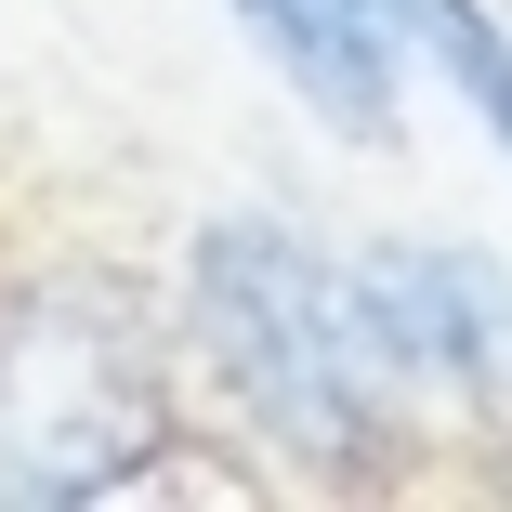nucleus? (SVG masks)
<instances>
[{
	"label": "nucleus",
	"mask_w": 512,
	"mask_h": 512,
	"mask_svg": "<svg viewBox=\"0 0 512 512\" xmlns=\"http://www.w3.org/2000/svg\"><path fill=\"white\" fill-rule=\"evenodd\" d=\"M237 14L263 27V53L289 66V92H316L342 132L381 119L394 79H381V27H368V0H237Z\"/></svg>",
	"instance_id": "nucleus-4"
},
{
	"label": "nucleus",
	"mask_w": 512,
	"mask_h": 512,
	"mask_svg": "<svg viewBox=\"0 0 512 512\" xmlns=\"http://www.w3.org/2000/svg\"><path fill=\"white\" fill-rule=\"evenodd\" d=\"M355 342L368 368H407V381H447V394H499L512 381V276L486 250H368L355 263Z\"/></svg>",
	"instance_id": "nucleus-3"
},
{
	"label": "nucleus",
	"mask_w": 512,
	"mask_h": 512,
	"mask_svg": "<svg viewBox=\"0 0 512 512\" xmlns=\"http://www.w3.org/2000/svg\"><path fill=\"white\" fill-rule=\"evenodd\" d=\"M184 263H197V342H211L224 394L289 460L368 473L381 460V394H368V342H355V302L329 289V263L289 224H211Z\"/></svg>",
	"instance_id": "nucleus-1"
},
{
	"label": "nucleus",
	"mask_w": 512,
	"mask_h": 512,
	"mask_svg": "<svg viewBox=\"0 0 512 512\" xmlns=\"http://www.w3.org/2000/svg\"><path fill=\"white\" fill-rule=\"evenodd\" d=\"M171 447L158 342L92 289H40L0 316V499H119Z\"/></svg>",
	"instance_id": "nucleus-2"
}]
</instances>
